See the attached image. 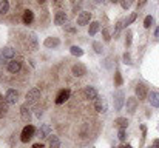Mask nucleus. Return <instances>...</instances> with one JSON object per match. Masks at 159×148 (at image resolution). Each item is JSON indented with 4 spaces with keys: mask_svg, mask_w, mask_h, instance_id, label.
<instances>
[{
    "mask_svg": "<svg viewBox=\"0 0 159 148\" xmlns=\"http://www.w3.org/2000/svg\"><path fill=\"white\" fill-rule=\"evenodd\" d=\"M147 3V0H138V8H142Z\"/></svg>",
    "mask_w": 159,
    "mask_h": 148,
    "instance_id": "37",
    "label": "nucleus"
},
{
    "mask_svg": "<svg viewBox=\"0 0 159 148\" xmlns=\"http://www.w3.org/2000/svg\"><path fill=\"white\" fill-rule=\"evenodd\" d=\"M20 68H22V62H20V60L11 59V60L8 62V71H9V73L16 74V73H19V71H20Z\"/></svg>",
    "mask_w": 159,
    "mask_h": 148,
    "instance_id": "10",
    "label": "nucleus"
},
{
    "mask_svg": "<svg viewBox=\"0 0 159 148\" xmlns=\"http://www.w3.org/2000/svg\"><path fill=\"white\" fill-rule=\"evenodd\" d=\"M94 108H96V111H98V113H107V110H108L107 100L104 97L94 99Z\"/></svg>",
    "mask_w": 159,
    "mask_h": 148,
    "instance_id": "9",
    "label": "nucleus"
},
{
    "mask_svg": "<svg viewBox=\"0 0 159 148\" xmlns=\"http://www.w3.org/2000/svg\"><path fill=\"white\" fill-rule=\"evenodd\" d=\"M8 102L6 100H0V117H3V116H6V113H8Z\"/></svg>",
    "mask_w": 159,
    "mask_h": 148,
    "instance_id": "23",
    "label": "nucleus"
},
{
    "mask_svg": "<svg viewBox=\"0 0 159 148\" xmlns=\"http://www.w3.org/2000/svg\"><path fill=\"white\" fill-rule=\"evenodd\" d=\"M122 26H124V22H117L116 23V26H114V39H117L119 37V34H120V31H122Z\"/></svg>",
    "mask_w": 159,
    "mask_h": 148,
    "instance_id": "28",
    "label": "nucleus"
},
{
    "mask_svg": "<svg viewBox=\"0 0 159 148\" xmlns=\"http://www.w3.org/2000/svg\"><path fill=\"white\" fill-rule=\"evenodd\" d=\"M99 29H101V23L99 22H90V26H88V34L90 36H96Z\"/></svg>",
    "mask_w": 159,
    "mask_h": 148,
    "instance_id": "19",
    "label": "nucleus"
},
{
    "mask_svg": "<svg viewBox=\"0 0 159 148\" xmlns=\"http://www.w3.org/2000/svg\"><path fill=\"white\" fill-rule=\"evenodd\" d=\"M43 45H45L47 48H56V47L60 45V40H59L57 37H47L45 42H43Z\"/></svg>",
    "mask_w": 159,
    "mask_h": 148,
    "instance_id": "16",
    "label": "nucleus"
},
{
    "mask_svg": "<svg viewBox=\"0 0 159 148\" xmlns=\"http://www.w3.org/2000/svg\"><path fill=\"white\" fill-rule=\"evenodd\" d=\"M39 137H48V136H51V127L50 125H42L40 128H39Z\"/></svg>",
    "mask_w": 159,
    "mask_h": 148,
    "instance_id": "18",
    "label": "nucleus"
},
{
    "mask_svg": "<svg viewBox=\"0 0 159 148\" xmlns=\"http://www.w3.org/2000/svg\"><path fill=\"white\" fill-rule=\"evenodd\" d=\"M110 2H111V3H119L120 0H110Z\"/></svg>",
    "mask_w": 159,
    "mask_h": 148,
    "instance_id": "44",
    "label": "nucleus"
},
{
    "mask_svg": "<svg viewBox=\"0 0 159 148\" xmlns=\"http://www.w3.org/2000/svg\"><path fill=\"white\" fill-rule=\"evenodd\" d=\"M40 99V91L37 88H31L26 93V103H36Z\"/></svg>",
    "mask_w": 159,
    "mask_h": 148,
    "instance_id": "3",
    "label": "nucleus"
},
{
    "mask_svg": "<svg viewBox=\"0 0 159 148\" xmlns=\"http://www.w3.org/2000/svg\"><path fill=\"white\" fill-rule=\"evenodd\" d=\"M90 20H91V12H88V11H82V12L77 16V25H79V26L88 25Z\"/></svg>",
    "mask_w": 159,
    "mask_h": 148,
    "instance_id": "4",
    "label": "nucleus"
},
{
    "mask_svg": "<svg viewBox=\"0 0 159 148\" xmlns=\"http://www.w3.org/2000/svg\"><path fill=\"white\" fill-rule=\"evenodd\" d=\"M28 48L33 49V51L37 49V37H36V34H30V37H28Z\"/></svg>",
    "mask_w": 159,
    "mask_h": 148,
    "instance_id": "21",
    "label": "nucleus"
},
{
    "mask_svg": "<svg viewBox=\"0 0 159 148\" xmlns=\"http://www.w3.org/2000/svg\"><path fill=\"white\" fill-rule=\"evenodd\" d=\"M34 133H36V128L33 127V125H26L25 128H23V131H22V136H20V141L22 142H30L31 139H33V136H34Z\"/></svg>",
    "mask_w": 159,
    "mask_h": 148,
    "instance_id": "1",
    "label": "nucleus"
},
{
    "mask_svg": "<svg viewBox=\"0 0 159 148\" xmlns=\"http://www.w3.org/2000/svg\"><path fill=\"white\" fill-rule=\"evenodd\" d=\"M102 37H104V40H105V42H110V40H111L110 31H108L107 28H104V29H102Z\"/></svg>",
    "mask_w": 159,
    "mask_h": 148,
    "instance_id": "35",
    "label": "nucleus"
},
{
    "mask_svg": "<svg viewBox=\"0 0 159 148\" xmlns=\"http://www.w3.org/2000/svg\"><path fill=\"white\" fill-rule=\"evenodd\" d=\"M136 17H138V12H131L127 19H125V22H124V26H128V25H131L134 20H136Z\"/></svg>",
    "mask_w": 159,
    "mask_h": 148,
    "instance_id": "27",
    "label": "nucleus"
},
{
    "mask_svg": "<svg viewBox=\"0 0 159 148\" xmlns=\"http://www.w3.org/2000/svg\"><path fill=\"white\" fill-rule=\"evenodd\" d=\"M33 148H43V145H42V144H34Z\"/></svg>",
    "mask_w": 159,
    "mask_h": 148,
    "instance_id": "40",
    "label": "nucleus"
},
{
    "mask_svg": "<svg viewBox=\"0 0 159 148\" xmlns=\"http://www.w3.org/2000/svg\"><path fill=\"white\" fill-rule=\"evenodd\" d=\"M119 3L122 5V8H124V9H128V8H130V5H131V2H130V0H120Z\"/></svg>",
    "mask_w": 159,
    "mask_h": 148,
    "instance_id": "36",
    "label": "nucleus"
},
{
    "mask_svg": "<svg viewBox=\"0 0 159 148\" xmlns=\"http://www.w3.org/2000/svg\"><path fill=\"white\" fill-rule=\"evenodd\" d=\"M152 25H153V17H152V16H147L145 20H144V26H145V28H150Z\"/></svg>",
    "mask_w": 159,
    "mask_h": 148,
    "instance_id": "32",
    "label": "nucleus"
},
{
    "mask_svg": "<svg viewBox=\"0 0 159 148\" xmlns=\"http://www.w3.org/2000/svg\"><path fill=\"white\" fill-rule=\"evenodd\" d=\"M122 59H124V63L125 65H131V56H130V52H124Z\"/></svg>",
    "mask_w": 159,
    "mask_h": 148,
    "instance_id": "34",
    "label": "nucleus"
},
{
    "mask_svg": "<svg viewBox=\"0 0 159 148\" xmlns=\"http://www.w3.org/2000/svg\"><path fill=\"white\" fill-rule=\"evenodd\" d=\"M125 105H127V111L130 114H134V111L139 105V100H138V97H128L125 100Z\"/></svg>",
    "mask_w": 159,
    "mask_h": 148,
    "instance_id": "8",
    "label": "nucleus"
},
{
    "mask_svg": "<svg viewBox=\"0 0 159 148\" xmlns=\"http://www.w3.org/2000/svg\"><path fill=\"white\" fill-rule=\"evenodd\" d=\"M114 127L119 128V130H127V127H128L127 117H117V119H114Z\"/></svg>",
    "mask_w": 159,
    "mask_h": 148,
    "instance_id": "15",
    "label": "nucleus"
},
{
    "mask_svg": "<svg viewBox=\"0 0 159 148\" xmlns=\"http://www.w3.org/2000/svg\"><path fill=\"white\" fill-rule=\"evenodd\" d=\"M84 96L85 99H88V100H94V99H98V91L93 88V87H87L85 90H84Z\"/></svg>",
    "mask_w": 159,
    "mask_h": 148,
    "instance_id": "14",
    "label": "nucleus"
},
{
    "mask_svg": "<svg viewBox=\"0 0 159 148\" xmlns=\"http://www.w3.org/2000/svg\"><path fill=\"white\" fill-rule=\"evenodd\" d=\"M71 71H73V74H74L76 77H82V76L87 74V66L82 65V63H76V65H73Z\"/></svg>",
    "mask_w": 159,
    "mask_h": 148,
    "instance_id": "11",
    "label": "nucleus"
},
{
    "mask_svg": "<svg viewBox=\"0 0 159 148\" xmlns=\"http://www.w3.org/2000/svg\"><path fill=\"white\" fill-rule=\"evenodd\" d=\"M70 52H71L73 56H76V57H82V56H84V49L79 48V47H76V45L70 48Z\"/></svg>",
    "mask_w": 159,
    "mask_h": 148,
    "instance_id": "24",
    "label": "nucleus"
},
{
    "mask_svg": "<svg viewBox=\"0 0 159 148\" xmlns=\"http://www.w3.org/2000/svg\"><path fill=\"white\" fill-rule=\"evenodd\" d=\"M45 2H47V0H39V3H45Z\"/></svg>",
    "mask_w": 159,
    "mask_h": 148,
    "instance_id": "45",
    "label": "nucleus"
},
{
    "mask_svg": "<svg viewBox=\"0 0 159 148\" xmlns=\"http://www.w3.org/2000/svg\"><path fill=\"white\" fill-rule=\"evenodd\" d=\"M66 20H68V17H66V14H65L63 11H59V12H56V16H54V23H56L57 26H62V25H65V23H66Z\"/></svg>",
    "mask_w": 159,
    "mask_h": 148,
    "instance_id": "12",
    "label": "nucleus"
},
{
    "mask_svg": "<svg viewBox=\"0 0 159 148\" xmlns=\"http://www.w3.org/2000/svg\"><path fill=\"white\" fill-rule=\"evenodd\" d=\"M70 96H71V91L66 88V90H60L59 91V94L56 96V103L57 105H62V103H65L68 99H70Z\"/></svg>",
    "mask_w": 159,
    "mask_h": 148,
    "instance_id": "6",
    "label": "nucleus"
},
{
    "mask_svg": "<svg viewBox=\"0 0 159 148\" xmlns=\"http://www.w3.org/2000/svg\"><path fill=\"white\" fill-rule=\"evenodd\" d=\"M117 137H119V141H120V142H125V141H127V130H119Z\"/></svg>",
    "mask_w": 159,
    "mask_h": 148,
    "instance_id": "31",
    "label": "nucleus"
},
{
    "mask_svg": "<svg viewBox=\"0 0 159 148\" xmlns=\"http://www.w3.org/2000/svg\"><path fill=\"white\" fill-rule=\"evenodd\" d=\"M155 36H156V37H159V26L156 28V31H155Z\"/></svg>",
    "mask_w": 159,
    "mask_h": 148,
    "instance_id": "41",
    "label": "nucleus"
},
{
    "mask_svg": "<svg viewBox=\"0 0 159 148\" xmlns=\"http://www.w3.org/2000/svg\"><path fill=\"white\" fill-rule=\"evenodd\" d=\"M93 49H94L98 54H102V51H104L102 43H101V42H93Z\"/></svg>",
    "mask_w": 159,
    "mask_h": 148,
    "instance_id": "29",
    "label": "nucleus"
},
{
    "mask_svg": "<svg viewBox=\"0 0 159 148\" xmlns=\"http://www.w3.org/2000/svg\"><path fill=\"white\" fill-rule=\"evenodd\" d=\"M50 148H60V141L57 136H50Z\"/></svg>",
    "mask_w": 159,
    "mask_h": 148,
    "instance_id": "25",
    "label": "nucleus"
},
{
    "mask_svg": "<svg viewBox=\"0 0 159 148\" xmlns=\"http://www.w3.org/2000/svg\"><path fill=\"white\" fill-rule=\"evenodd\" d=\"M5 100H6L8 103H11V105H16L17 100H19V93H17L16 90L9 88V90L6 91V94H5Z\"/></svg>",
    "mask_w": 159,
    "mask_h": 148,
    "instance_id": "5",
    "label": "nucleus"
},
{
    "mask_svg": "<svg viewBox=\"0 0 159 148\" xmlns=\"http://www.w3.org/2000/svg\"><path fill=\"white\" fill-rule=\"evenodd\" d=\"M119 148H133L131 145H124V147H119Z\"/></svg>",
    "mask_w": 159,
    "mask_h": 148,
    "instance_id": "43",
    "label": "nucleus"
},
{
    "mask_svg": "<svg viewBox=\"0 0 159 148\" xmlns=\"http://www.w3.org/2000/svg\"><path fill=\"white\" fill-rule=\"evenodd\" d=\"M54 2H57V0H54Z\"/></svg>",
    "mask_w": 159,
    "mask_h": 148,
    "instance_id": "46",
    "label": "nucleus"
},
{
    "mask_svg": "<svg viewBox=\"0 0 159 148\" xmlns=\"http://www.w3.org/2000/svg\"><path fill=\"white\" fill-rule=\"evenodd\" d=\"M2 56H3L5 59H12V57L16 56V49L6 47V48H3V51H2Z\"/></svg>",
    "mask_w": 159,
    "mask_h": 148,
    "instance_id": "22",
    "label": "nucleus"
},
{
    "mask_svg": "<svg viewBox=\"0 0 159 148\" xmlns=\"http://www.w3.org/2000/svg\"><path fill=\"white\" fill-rule=\"evenodd\" d=\"M114 83L119 87V85H122V76H120V71H116V74H114Z\"/></svg>",
    "mask_w": 159,
    "mask_h": 148,
    "instance_id": "30",
    "label": "nucleus"
},
{
    "mask_svg": "<svg viewBox=\"0 0 159 148\" xmlns=\"http://www.w3.org/2000/svg\"><path fill=\"white\" fill-rule=\"evenodd\" d=\"M20 117H22V120H23V122H28V123H30V120H31V113H30L28 103L20 106Z\"/></svg>",
    "mask_w": 159,
    "mask_h": 148,
    "instance_id": "13",
    "label": "nucleus"
},
{
    "mask_svg": "<svg viewBox=\"0 0 159 148\" xmlns=\"http://www.w3.org/2000/svg\"><path fill=\"white\" fill-rule=\"evenodd\" d=\"M131 37H133V33L128 29L127 31V37H125V47H130L131 45Z\"/></svg>",
    "mask_w": 159,
    "mask_h": 148,
    "instance_id": "33",
    "label": "nucleus"
},
{
    "mask_svg": "<svg viewBox=\"0 0 159 148\" xmlns=\"http://www.w3.org/2000/svg\"><path fill=\"white\" fill-rule=\"evenodd\" d=\"M36 116L40 119V117H42V110H36Z\"/></svg>",
    "mask_w": 159,
    "mask_h": 148,
    "instance_id": "39",
    "label": "nucleus"
},
{
    "mask_svg": "<svg viewBox=\"0 0 159 148\" xmlns=\"http://www.w3.org/2000/svg\"><path fill=\"white\" fill-rule=\"evenodd\" d=\"M124 105H125V94H124V91H116L114 93V110L120 111Z\"/></svg>",
    "mask_w": 159,
    "mask_h": 148,
    "instance_id": "2",
    "label": "nucleus"
},
{
    "mask_svg": "<svg viewBox=\"0 0 159 148\" xmlns=\"http://www.w3.org/2000/svg\"><path fill=\"white\" fill-rule=\"evenodd\" d=\"M104 2H105V0H94V3H98V5H99V3H104Z\"/></svg>",
    "mask_w": 159,
    "mask_h": 148,
    "instance_id": "42",
    "label": "nucleus"
},
{
    "mask_svg": "<svg viewBox=\"0 0 159 148\" xmlns=\"http://www.w3.org/2000/svg\"><path fill=\"white\" fill-rule=\"evenodd\" d=\"M9 9V2L8 0H0V14H6Z\"/></svg>",
    "mask_w": 159,
    "mask_h": 148,
    "instance_id": "26",
    "label": "nucleus"
},
{
    "mask_svg": "<svg viewBox=\"0 0 159 148\" xmlns=\"http://www.w3.org/2000/svg\"><path fill=\"white\" fill-rule=\"evenodd\" d=\"M148 90H147V87L144 85V83H139L138 87H136V97L139 99V100H145V99L148 97Z\"/></svg>",
    "mask_w": 159,
    "mask_h": 148,
    "instance_id": "7",
    "label": "nucleus"
},
{
    "mask_svg": "<svg viewBox=\"0 0 159 148\" xmlns=\"http://www.w3.org/2000/svg\"><path fill=\"white\" fill-rule=\"evenodd\" d=\"M22 20H23V23H25V25H30V23H33V20H34V12H33L31 9H26V11L23 12V17H22Z\"/></svg>",
    "mask_w": 159,
    "mask_h": 148,
    "instance_id": "17",
    "label": "nucleus"
},
{
    "mask_svg": "<svg viewBox=\"0 0 159 148\" xmlns=\"http://www.w3.org/2000/svg\"><path fill=\"white\" fill-rule=\"evenodd\" d=\"M152 148H159V139H155V142H153V147Z\"/></svg>",
    "mask_w": 159,
    "mask_h": 148,
    "instance_id": "38",
    "label": "nucleus"
},
{
    "mask_svg": "<svg viewBox=\"0 0 159 148\" xmlns=\"http://www.w3.org/2000/svg\"><path fill=\"white\" fill-rule=\"evenodd\" d=\"M148 100H150L152 106L159 108V93H156V91H152V93L148 94Z\"/></svg>",
    "mask_w": 159,
    "mask_h": 148,
    "instance_id": "20",
    "label": "nucleus"
}]
</instances>
